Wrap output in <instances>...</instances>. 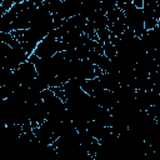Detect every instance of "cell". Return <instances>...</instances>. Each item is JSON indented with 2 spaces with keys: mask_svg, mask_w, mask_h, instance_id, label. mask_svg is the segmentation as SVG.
Returning <instances> with one entry per match:
<instances>
[{
  "mask_svg": "<svg viewBox=\"0 0 160 160\" xmlns=\"http://www.w3.org/2000/svg\"><path fill=\"white\" fill-rule=\"evenodd\" d=\"M1 1H2V0H0V2H1Z\"/></svg>",
  "mask_w": 160,
  "mask_h": 160,
  "instance_id": "5b68a950",
  "label": "cell"
},
{
  "mask_svg": "<svg viewBox=\"0 0 160 160\" xmlns=\"http://www.w3.org/2000/svg\"><path fill=\"white\" fill-rule=\"evenodd\" d=\"M14 76L19 80L21 85L28 84L29 81H31L34 78L38 76V70L35 68V64L31 62L30 60L22 62L14 70Z\"/></svg>",
  "mask_w": 160,
  "mask_h": 160,
  "instance_id": "3957f363",
  "label": "cell"
},
{
  "mask_svg": "<svg viewBox=\"0 0 160 160\" xmlns=\"http://www.w3.org/2000/svg\"><path fill=\"white\" fill-rule=\"evenodd\" d=\"M119 9L124 12L125 16V22L126 28L130 29L136 36H141L146 30H145V21H144V11L142 9L135 6L131 0L120 5Z\"/></svg>",
  "mask_w": 160,
  "mask_h": 160,
  "instance_id": "6da1fadb",
  "label": "cell"
},
{
  "mask_svg": "<svg viewBox=\"0 0 160 160\" xmlns=\"http://www.w3.org/2000/svg\"><path fill=\"white\" fill-rule=\"evenodd\" d=\"M65 50H66L65 44L59 38H56L52 32H50L46 38H44L36 45L32 54H35L39 58H50V56L55 55L56 52L65 51Z\"/></svg>",
  "mask_w": 160,
  "mask_h": 160,
  "instance_id": "7a4b0ae2",
  "label": "cell"
},
{
  "mask_svg": "<svg viewBox=\"0 0 160 160\" xmlns=\"http://www.w3.org/2000/svg\"><path fill=\"white\" fill-rule=\"evenodd\" d=\"M14 4H15L14 0H2V1L0 2V16H1L2 14L8 12V11L14 6Z\"/></svg>",
  "mask_w": 160,
  "mask_h": 160,
  "instance_id": "277c9868",
  "label": "cell"
}]
</instances>
